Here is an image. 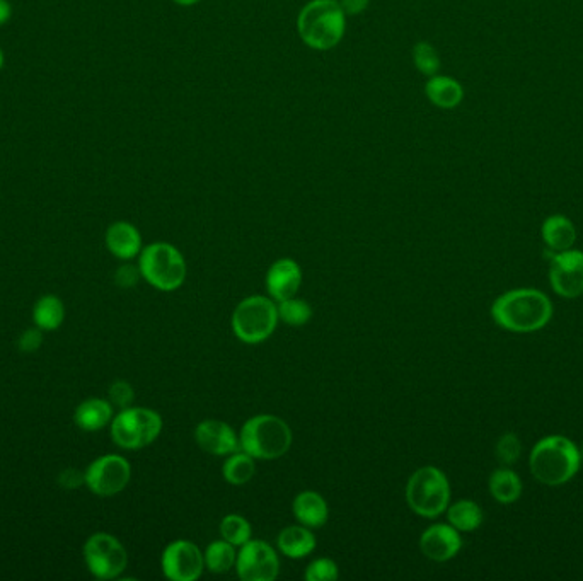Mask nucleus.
I'll return each mask as SVG.
<instances>
[{
	"label": "nucleus",
	"mask_w": 583,
	"mask_h": 581,
	"mask_svg": "<svg viewBox=\"0 0 583 581\" xmlns=\"http://www.w3.org/2000/svg\"><path fill=\"white\" fill-rule=\"evenodd\" d=\"M278 549L290 559H304L318 546L316 535L306 525H289L278 534Z\"/></svg>",
	"instance_id": "nucleus-21"
},
{
	"label": "nucleus",
	"mask_w": 583,
	"mask_h": 581,
	"mask_svg": "<svg viewBox=\"0 0 583 581\" xmlns=\"http://www.w3.org/2000/svg\"><path fill=\"white\" fill-rule=\"evenodd\" d=\"M549 254V285L561 299H578L583 295V251L566 249Z\"/></svg>",
	"instance_id": "nucleus-11"
},
{
	"label": "nucleus",
	"mask_w": 583,
	"mask_h": 581,
	"mask_svg": "<svg viewBox=\"0 0 583 581\" xmlns=\"http://www.w3.org/2000/svg\"><path fill=\"white\" fill-rule=\"evenodd\" d=\"M237 576L243 581H273L280 573V559L265 541L246 542L237 553Z\"/></svg>",
	"instance_id": "nucleus-13"
},
{
	"label": "nucleus",
	"mask_w": 583,
	"mask_h": 581,
	"mask_svg": "<svg viewBox=\"0 0 583 581\" xmlns=\"http://www.w3.org/2000/svg\"><path fill=\"white\" fill-rule=\"evenodd\" d=\"M341 9L348 16H360L364 14L370 6V0H338Z\"/></svg>",
	"instance_id": "nucleus-37"
},
{
	"label": "nucleus",
	"mask_w": 583,
	"mask_h": 581,
	"mask_svg": "<svg viewBox=\"0 0 583 581\" xmlns=\"http://www.w3.org/2000/svg\"><path fill=\"white\" fill-rule=\"evenodd\" d=\"M110 403L116 408L125 409L132 406L133 401H135V391L133 387L125 382V380H116L110 387Z\"/></svg>",
	"instance_id": "nucleus-33"
},
{
	"label": "nucleus",
	"mask_w": 583,
	"mask_h": 581,
	"mask_svg": "<svg viewBox=\"0 0 583 581\" xmlns=\"http://www.w3.org/2000/svg\"><path fill=\"white\" fill-rule=\"evenodd\" d=\"M447 522L459 530L461 534H469L480 529L485 520L483 508L473 500H457L445 510Z\"/></svg>",
	"instance_id": "nucleus-24"
},
{
	"label": "nucleus",
	"mask_w": 583,
	"mask_h": 581,
	"mask_svg": "<svg viewBox=\"0 0 583 581\" xmlns=\"http://www.w3.org/2000/svg\"><path fill=\"white\" fill-rule=\"evenodd\" d=\"M12 7L9 0H0V26L11 19Z\"/></svg>",
	"instance_id": "nucleus-38"
},
{
	"label": "nucleus",
	"mask_w": 583,
	"mask_h": 581,
	"mask_svg": "<svg viewBox=\"0 0 583 581\" xmlns=\"http://www.w3.org/2000/svg\"><path fill=\"white\" fill-rule=\"evenodd\" d=\"M140 275L161 292H174L186 280L185 256L169 242H152L139 254Z\"/></svg>",
	"instance_id": "nucleus-6"
},
{
	"label": "nucleus",
	"mask_w": 583,
	"mask_h": 581,
	"mask_svg": "<svg viewBox=\"0 0 583 581\" xmlns=\"http://www.w3.org/2000/svg\"><path fill=\"white\" fill-rule=\"evenodd\" d=\"M203 559H205V570L215 575H224L232 568H236V546H232L231 542L224 539L214 541L203 551Z\"/></svg>",
	"instance_id": "nucleus-26"
},
{
	"label": "nucleus",
	"mask_w": 583,
	"mask_h": 581,
	"mask_svg": "<svg viewBox=\"0 0 583 581\" xmlns=\"http://www.w3.org/2000/svg\"><path fill=\"white\" fill-rule=\"evenodd\" d=\"M130 479L132 466L125 457L118 454L101 455L94 459L84 472V483L89 491L103 498L122 493Z\"/></svg>",
	"instance_id": "nucleus-10"
},
{
	"label": "nucleus",
	"mask_w": 583,
	"mask_h": 581,
	"mask_svg": "<svg viewBox=\"0 0 583 581\" xmlns=\"http://www.w3.org/2000/svg\"><path fill=\"white\" fill-rule=\"evenodd\" d=\"M33 321L41 331H55L65 321V305L57 295H43L33 307Z\"/></svg>",
	"instance_id": "nucleus-25"
},
{
	"label": "nucleus",
	"mask_w": 583,
	"mask_h": 581,
	"mask_svg": "<svg viewBox=\"0 0 583 581\" xmlns=\"http://www.w3.org/2000/svg\"><path fill=\"white\" fill-rule=\"evenodd\" d=\"M522 454V442L515 433L508 432L498 438L495 455L502 466L512 467Z\"/></svg>",
	"instance_id": "nucleus-31"
},
{
	"label": "nucleus",
	"mask_w": 583,
	"mask_h": 581,
	"mask_svg": "<svg viewBox=\"0 0 583 581\" xmlns=\"http://www.w3.org/2000/svg\"><path fill=\"white\" fill-rule=\"evenodd\" d=\"M241 450L254 461H275L289 452L294 435L289 423L275 415H256L246 420L239 432Z\"/></svg>",
	"instance_id": "nucleus-4"
},
{
	"label": "nucleus",
	"mask_w": 583,
	"mask_h": 581,
	"mask_svg": "<svg viewBox=\"0 0 583 581\" xmlns=\"http://www.w3.org/2000/svg\"><path fill=\"white\" fill-rule=\"evenodd\" d=\"M425 96L440 110H454L464 99V87L449 75H432L425 84Z\"/></svg>",
	"instance_id": "nucleus-20"
},
{
	"label": "nucleus",
	"mask_w": 583,
	"mask_h": 581,
	"mask_svg": "<svg viewBox=\"0 0 583 581\" xmlns=\"http://www.w3.org/2000/svg\"><path fill=\"white\" fill-rule=\"evenodd\" d=\"M58 483L65 489H77L84 483V474H81L77 469H67L60 474Z\"/></svg>",
	"instance_id": "nucleus-36"
},
{
	"label": "nucleus",
	"mask_w": 583,
	"mask_h": 581,
	"mask_svg": "<svg viewBox=\"0 0 583 581\" xmlns=\"http://www.w3.org/2000/svg\"><path fill=\"white\" fill-rule=\"evenodd\" d=\"M4 62H6V58H4V52L0 50V70L4 67Z\"/></svg>",
	"instance_id": "nucleus-40"
},
{
	"label": "nucleus",
	"mask_w": 583,
	"mask_h": 581,
	"mask_svg": "<svg viewBox=\"0 0 583 581\" xmlns=\"http://www.w3.org/2000/svg\"><path fill=\"white\" fill-rule=\"evenodd\" d=\"M162 426L161 415L154 409L130 406L113 416L111 438L123 450L145 449L159 438Z\"/></svg>",
	"instance_id": "nucleus-8"
},
{
	"label": "nucleus",
	"mask_w": 583,
	"mask_h": 581,
	"mask_svg": "<svg viewBox=\"0 0 583 581\" xmlns=\"http://www.w3.org/2000/svg\"><path fill=\"white\" fill-rule=\"evenodd\" d=\"M423 556L435 563H445L461 553L462 537L459 530L447 524H433L420 537Z\"/></svg>",
	"instance_id": "nucleus-15"
},
{
	"label": "nucleus",
	"mask_w": 583,
	"mask_h": 581,
	"mask_svg": "<svg viewBox=\"0 0 583 581\" xmlns=\"http://www.w3.org/2000/svg\"><path fill=\"white\" fill-rule=\"evenodd\" d=\"M488 489L493 500L500 505H514L520 500L524 486L519 474L512 467L500 466L491 472Z\"/></svg>",
	"instance_id": "nucleus-23"
},
{
	"label": "nucleus",
	"mask_w": 583,
	"mask_h": 581,
	"mask_svg": "<svg viewBox=\"0 0 583 581\" xmlns=\"http://www.w3.org/2000/svg\"><path fill=\"white\" fill-rule=\"evenodd\" d=\"M413 64L420 74L432 77V75L439 74L442 60H440L437 48L433 47L432 43L418 41L413 47Z\"/></svg>",
	"instance_id": "nucleus-30"
},
{
	"label": "nucleus",
	"mask_w": 583,
	"mask_h": 581,
	"mask_svg": "<svg viewBox=\"0 0 583 581\" xmlns=\"http://www.w3.org/2000/svg\"><path fill=\"white\" fill-rule=\"evenodd\" d=\"M541 237L548 248V253H561L572 249L577 241V229L572 220L565 215H549L541 225Z\"/></svg>",
	"instance_id": "nucleus-19"
},
{
	"label": "nucleus",
	"mask_w": 583,
	"mask_h": 581,
	"mask_svg": "<svg viewBox=\"0 0 583 581\" xmlns=\"http://www.w3.org/2000/svg\"><path fill=\"white\" fill-rule=\"evenodd\" d=\"M490 314L498 328L508 333L529 334L551 323L555 307L543 290L514 288L498 295L491 304Z\"/></svg>",
	"instance_id": "nucleus-1"
},
{
	"label": "nucleus",
	"mask_w": 583,
	"mask_h": 581,
	"mask_svg": "<svg viewBox=\"0 0 583 581\" xmlns=\"http://www.w3.org/2000/svg\"><path fill=\"white\" fill-rule=\"evenodd\" d=\"M278 319L292 328H302L312 319V307L306 300L290 297L277 302Z\"/></svg>",
	"instance_id": "nucleus-28"
},
{
	"label": "nucleus",
	"mask_w": 583,
	"mask_h": 581,
	"mask_svg": "<svg viewBox=\"0 0 583 581\" xmlns=\"http://www.w3.org/2000/svg\"><path fill=\"white\" fill-rule=\"evenodd\" d=\"M278 321L277 302L272 297L251 295L241 300L232 312V333L246 345H260L272 338Z\"/></svg>",
	"instance_id": "nucleus-7"
},
{
	"label": "nucleus",
	"mask_w": 583,
	"mask_h": 581,
	"mask_svg": "<svg viewBox=\"0 0 583 581\" xmlns=\"http://www.w3.org/2000/svg\"><path fill=\"white\" fill-rule=\"evenodd\" d=\"M292 512L295 520L309 529H321L330 518L328 503L316 491H302L295 496Z\"/></svg>",
	"instance_id": "nucleus-18"
},
{
	"label": "nucleus",
	"mask_w": 583,
	"mask_h": 581,
	"mask_svg": "<svg viewBox=\"0 0 583 581\" xmlns=\"http://www.w3.org/2000/svg\"><path fill=\"white\" fill-rule=\"evenodd\" d=\"M582 467L577 443L565 435H548L537 440L529 455V469L536 481L558 488L570 483Z\"/></svg>",
	"instance_id": "nucleus-2"
},
{
	"label": "nucleus",
	"mask_w": 583,
	"mask_h": 581,
	"mask_svg": "<svg viewBox=\"0 0 583 581\" xmlns=\"http://www.w3.org/2000/svg\"><path fill=\"white\" fill-rule=\"evenodd\" d=\"M87 570L99 580H115L127 570L128 553L115 535L98 532L84 544Z\"/></svg>",
	"instance_id": "nucleus-9"
},
{
	"label": "nucleus",
	"mask_w": 583,
	"mask_h": 581,
	"mask_svg": "<svg viewBox=\"0 0 583 581\" xmlns=\"http://www.w3.org/2000/svg\"><path fill=\"white\" fill-rule=\"evenodd\" d=\"M406 501L418 517H440L451 505V483L445 472L435 466L416 469L406 484Z\"/></svg>",
	"instance_id": "nucleus-5"
},
{
	"label": "nucleus",
	"mask_w": 583,
	"mask_h": 581,
	"mask_svg": "<svg viewBox=\"0 0 583 581\" xmlns=\"http://www.w3.org/2000/svg\"><path fill=\"white\" fill-rule=\"evenodd\" d=\"M161 568L171 581H197L205 570V559L195 542L178 539L162 551Z\"/></svg>",
	"instance_id": "nucleus-12"
},
{
	"label": "nucleus",
	"mask_w": 583,
	"mask_h": 581,
	"mask_svg": "<svg viewBox=\"0 0 583 581\" xmlns=\"http://www.w3.org/2000/svg\"><path fill=\"white\" fill-rule=\"evenodd\" d=\"M74 421L82 432H99L113 421V404L101 397H91L79 404L74 413Z\"/></svg>",
	"instance_id": "nucleus-22"
},
{
	"label": "nucleus",
	"mask_w": 583,
	"mask_h": 581,
	"mask_svg": "<svg viewBox=\"0 0 583 581\" xmlns=\"http://www.w3.org/2000/svg\"><path fill=\"white\" fill-rule=\"evenodd\" d=\"M580 455H582V464H583V449H580Z\"/></svg>",
	"instance_id": "nucleus-41"
},
{
	"label": "nucleus",
	"mask_w": 583,
	"mask_h": 581,
	"mask_svg": "<svg viewBox=\"0 0 583 581\" xmlns=\"http://www.w3.org/2000/svg\"><path fill=\"white\" fill-rule=\"evenodd\" d=\"M220 535L224 541L231 542L232 546L241 547L253 539V529H251L248 518L231 513V515L222 518Z\"/></svg>",
	"instance_id": "nucleus-29"
},
{
	"label": "nucleus",
	"mask_w": 583,
	"mask_h": 581,
	"mask_svg": "<svg viewBox=\"0 0 583 581\" xmlns=\"http://www.w3.org/2000/svg\"><path fill=\"white\" fill-rule=\"evenodd\" d=\"M302 268L292 258L277 259L266 271V290L275 302L295 297L301 290Z\"/></svg>",
	"instance_id": "nucleus-16"
},
{
	"label": "nucleus",
	"mask_w": 583,
	"mask_h": 581,
	"mask_svg": "<svg viewBox=\"0 0 583 581\" xmlns=\"http://www.w3.org/2000/svg\"><path fill=\"white\" fill-rule=\"evenodd\" d=\"M140 270L139 266L122 265L115 271V283L118 287L132 288L139 283Z\"/></svg>",
	"instance_id": "nucleus-34"
},
{
	"label": "nucleus",
	"mask_w": 583,
	"mask_h": 581,
	"mask_svg": "<svg viewBox=\"0 0 583 581\" xmlns=\"http://www.w3.org/2000/svg\"><path fill=\"white\" fill-rule=\"evenodd\" d=\"M174 4H176V6H181V7H191V6H197L198 2H200V0H173Z\"/></svg>",
	"instance_id": "nucleus-39"
},
{
	"label": "nucleus",
	"mask_w": 583,
	"mask_h": 581,
	"mask_svg": "<svg viewBox=\"0 0 583 581\" xmlns=\"http://www.w3.org/2000/svg\"><path fill=\"white\" fill-rule=\"evenodd\" d=\"M254 472H256L254 457L244 450H237L234 454L227 455L226 462L222 466V476L232 486H244L249 483L254 478Z\"/></svg>",
	"instance_id": "nucleus-27"
},
{
	"label": "nucleus",
	"mask_w": 583,
	"mask_h": 581,
	"mask_svg": "<svg viewBox=\"0 0 583 581\" xmlns=\"http://www.w3.org/2000/svg\"><path fill=\"white\" fill-rule=\"evenodd\" d=\"M43 345V334L40 328L28 329L19 336L18 346L23 353H35Z\"/></svg>",
	"instance_id": "nucleus-35"
},
{
	"label": "nucleus",
	"mask_w": 583,
	"mask_h": 581,
	"mask_svg": "<svg viewBox=\"0 0 583 581\" xmlns=\"http://www.w3.org/2000/svg\"><path fill=\"white\" fill-rule=\"evenodd\" d=\"M198 447L210 455L227 457L241 450V442L236 430L226 421L203 420L195 428Z\"/></svg>",
	"instance_id": "nucleus-14"
},
{
	"label": "nucleus",
	"mask_w": 583,
	"mask_h": 581,
	"mask_svg": "<svg viewBox=\"0 0 583 581\" xmlns=\"http://www.w3.org/2000/svg\"><path fill=\"white\" fill-rule=\"evenodd\" d=\"M297 31L306 47L328 52L347 33V14L338 0H311L297 16Z\"/></svg>",
	"instance_id": "nucleus-3"
},
{
	"label": "nucleus",
	"mask_w": 583,
	"mask_h": 581,
	"mask_svg": "<svg viewBox=\"0 0 583 581\" xmlns=\"http://www.w3.org/2000/svg\"><path fill=\"white\" fill-rule=\"evenodd\" d=\"M106 248L115 258L130 261L142 251V234L135 225L125 220L115 222L106 231Z\"/></svg>",
	"instance_id": "nucleus-17"
},
{
	"label": "nucleus",
	"mask_w": 583,
	"mask_h": 581,
	"mask_svg": "<svg viewBox=\"0 0 583 581\" xmlns=\"http://www.w3.org/2000/svg\"><path fill=\"white\" fill-rule=\"evenodd\" d=\"M304 578L307 581H336L340 578V568H338V564L333 559H314L307 566Z\"/></svg>",
	"instance_id": "nucleus-32"
}]
</instances>
